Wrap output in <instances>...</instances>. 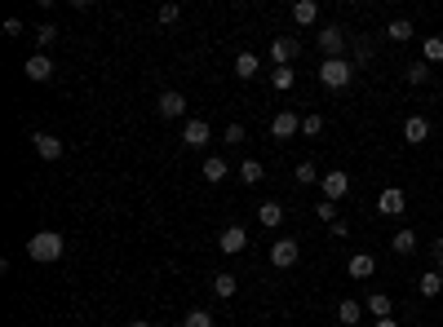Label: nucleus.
<instances>
[{
  "mask_svg": "<svg viewBox=\"0 0 443 327\" xmlns=\"http://www.w3.org/2000/svg\"><path fill=\"white\" fill-rule=\"evenodd\" d=\"M27 257L40 261V265L63 261V235H58V230H40V235H31L27 239Z\"/></svg>",
  "mask_w": 443,
  "mask_h": 327,
  "instance_id": "f257e3e1",
  "label": "nucleus"
},
{
  "mask_svg": "<svg viewBox=\"0 0 443 327\" xmlns=\"http://www.w3.org/2000/svg\"><path fill=\"white\" fill-rule=\"evenodd\" d=\"M319 80H324L328 89H346V84L355 80V67L346 62V58H324V67H319Z\"/></svg>",
  "mask_w": 443,
  "mask_h": 327,
  "instance_id": "f03ea898",
  "label": "nucleus"
},
{
  "mask_svg": "<svg viewBox=\"0 0 443 327\" xmlns=\"http://www.w3.org/2000/svg\"><path fill=\"white\" fill-rule=\"evenodd\" d=\"M319 190H324L328 203H341L346 195H351V177H346L341 168H337V173H324V177H319Z\"/></svg>",
  "mask_w": 443,
  "mask_h": 327,
  "instance_id": "7ed1b4c3",
  "label": "nucleus"
},
{
  "mask_svg": "<svg viewBox=\"0 0 443 327\" xmlns=\"http://www.w3.org/2000/svg\"><path fill=\"white\" fill-rule=\"evenodd\" d=\"M297 257H302V244H297V239H275V248H271V265H275V270L297 265Z\"/></svg>",
  "mask_w": 443,
  "mask_h": 327,
  "instance_id": "20e7f679",
  "label": "nucleus"
},
{
  "mask_svg": "<svg viewBox=\"0 0 443 327\" xmlns=\"http://www.w3.org/2000/svg\"><path fill=\"white\" fill-rule=\"evenodd\" d=\"M297 133H302V115L297 111H280L271 119V137L275 142H289V137H297Z\"/></svg>",
  "mask_w": 443,
  "mask_h": 327,
  "instance_id": "39448f33",
  "label": "nucleus"
},
{
  "mask_svg": "<svg viewBox=\"0 0 443 327\" xmlns=\"http://www.w3.org/2000/svg\"><path fill=\"white\" fill-rule=\"evenodd\" d=\"M315 40H319V49H324V58H346V40H351V35L341 27H324Z\"/></svg>",
  "mask_w": 443,
  "mask_h": 327,
  "instance_id": "423d86ee",
  "label": "nucleus"
},
{
  "mask_svg": "<svg viewBox=\"0 0 443 327\" xmlns=\"http://www.w3.org/2000/svg\"><path fill=\"white\" fill-rule=\"evenodd\" d=\"M182 146H191V151L209 146V119H186L182 124Z\"/></svg>",
  "mask_w": 443,
  "mask_h": 327,
  "instance_id": "0eeeda50",
  "label": "nucleus"
},
{
  "mask_svg": "<svg viewBox=\"0 0 443 327\" xmlns=\"http://www.w3.org/2000/svg\"><path fill=\"white\" fill-rule=\"evenodd\" d=\"M218 248L226 252V257H239V252L248 248V230H244V226H226L222 239H218Z\"/></svg>",
  "mask_w": 443,
  "mask_h": 327,
  "instance_id": "6e6552de",
  "label": "nucleus"
},
{
  "mask_svg": "<svg viewBox=\"0 0 443 327\" xmlns=\"http://www.w3.org/2000/svg\"><path fill=\"white\" fill-rule=\"evenodd\" d=\"M293 58H297V40H293V35H271V62L289 67Z\"/></svg>",
  "mask_w": 443,
  "mask_h": 327,
  "instance_id": "1a4fd4ad",
  "label": "nucleus"
},
{
  "mask_svg": "<svg viewBox=\"0 0 443 327\" xmlns=\"http://www.w3.org/2000/svg\"><path fill=\"white\" fill-rule=\"evenodd\" d=\"M403 137H408L412 146H421V142L430 137V119L426 115H408V119H403Z\"/></svg>",
  "mask_w": 443,
  "mask_h": 327,
  "instance_id": "9d476101",
  "label": "nucleus"
},
{
  "mask_svg": "<svg viewBox=\"0 0 443 327\" xmlns=\"http://www.w3.org/2000/svg\"><path fill=\"white\" fill-rule=\"evenodd\" d=\"M155 111H160L164 119H177V115H186V98H182V93H160V106H155Z\"/></svg>",
  "mask_w": 443,
  "mask_h": 327,
  "instance_id": "9b49d317",
  "label": "nucleus"
},
{
  "mask_svg": "<svg viewBox=\"0 0 443 327\" xmlns=\"http://www.w3.org/2000/svg\"><path fill=\"white\" fill-rule=\"evenodd\" d=\"M403 203H408V199H403V190H381V199H377V208H381V217H399L403 212Z\"/></svg>",
  "mask_w": 443,
  "mask_h": 327,
  "instance_id": "f8f14e48",
  "label": "nucleus"
},
{
  "mask_svg": "<svg viewBox=\"0 0 443 327\" xmlns=\"http://www.w3.org/2000/svg\"><path fill=\"white\" fill-rule=\"evenodd\" d=\"M35 151H40V160H63V142L54 137V133H35Z\"/></svg>",
  "mask_w": 443,
  "mask_h": 327,
  "instance_id": "ddd939ff",
  "label": "nucleus"
},
{
  "mask_svg": "<svg viewBox=\"0 0 443 327\" xmlns=\"http://www.w3.org/2000/svg\"><path fill=\"white\" fill-rule=\"evenodd\" d=\"M293 22H297V27H315V22H319V5H315V0H297V5H293Z\"/></svg>",
  "mask_w": 443,
  "mask_h": 327,
  "instance_id": "4468645a",
  "label": "nucleus"
},
{
  "mask_svg": "<svg viewBox=\"0 0 443 327\" xmlns=\"http://www.w3.org/2000/svg\"><path fill=\"white\" fill-rule=\"evenodd\" d=\"M346 270H351V278H373V270H377V261L368 257V252H355V257L346 261Z\"/></svg>",
  "mask_w": 443,
  "mask_h": 327,
  "instance_id": "2eb2a0df",
  "label": "nucleus"
},
{
  "mask_svg": "<svg viewBox=\"0 0 443 327\" xmlns=\"http://www.w3.org/2000/svg\"><path fill=\"white\" fill-rule=\"evenodd\" d=\"M22 71H27V80H49L54 76V62L45 53H35V58H27V67H22Z\"/></svg>",
  "mask_w": 443,
  "mask_h": 327,
  "instance_id": "dca6fc26",
  "label": "nucleus"
},
{
  "mask_svg": "<svg viewBox=\"0 0 443 327\" xmlns=\"http://www.w3.org/2000/svg\"><path fill=\"white\" fill-rule=\"evenodd\" d=\"M364 310L373 314V319H390V310H394V305H390V296H386V292H373V296L364 301Z\"/></svg>",
  "mask_w": 443,
  "mask_h": 327,
  "instance_id": "f3484780",
  "label": "nucleus"
},
{
  "mask_svg": "<svg viewBox=\"0 0 443 327\" xmlns=\"http://www.w3.org/2000/svg\"><path fill=\"white\" fill-rule=\"evenodd\" d=\"M213 292H218L222 301H231V296L239 292V278H235V274H226V270H222L218 278H213Z\"/></svg>",
  "mask_w": 443,
  "mask_h": 327,
  "instance_id": "a211bd4d",
  "label": "nucleus"
},
{
  "mask_svg": "<svg viewBox=\"0 0 443 327\" xmlns=\"http://www.w3.org/2000/svg\"><path fill=\"white\" fill-rule=\"evenodd\" d=\"M257 221L266 226V230H275V226L284 221V208H280V203H275V199H271V203H261V208H257Z\"/></svg>",
  "mask_w": 443,
  "mask_h": 327,
  "instance_id": "6ab92c4d",
  "label": "nucleus"
},
{
  "mask_svg": "<svg viewBox=\"0 0 443 327\" xmlns=\"http://www.w3.org/2000/svg\"><path fill=\"white\" fill-rule=\"evenodd\" d=\"M417 287H421V296H439L443 292V274L439 270H426L421 278H417Z\"/></svg>",
  "mask_w": 443,
  "mask_h": 327,
  "instance_id": "aec40b11",
  "label": "nucleus"
},
{
  "mask_svg": "<svg viewBox=\"0 0 443 327\" xmlns=\"http://www.w3.org/2000/svg\"><path fill=\"white\" fill-rule=\"evenodd\" d=\"M386 40H394V44H403V40H412V22L408 18H394L390 27H386Z\"/></svg>",
  "mask_w": 443,
  "mask_h": 327,
  "instance_id": "412c9836",
  "label": "nucleus"
},
{
  "mask_svg": "<svg viewBox=\"0 0 443 327\" xmlns=\"http://www.w3.org/2000/svg\"><path fill=\"white\" fill-rule=\"evenodd\" d=\"M235 76H239V80H253V76H257V53H248V49L239 53V58H235Z\"/></svg>",
  "mask_w": 443,
  "mask_h": 327,
  "instance_id": "4be33fe9",
  "label": "nucleus"
},
{
  "mask_svg": "<svg viewBox=\"0 0 443 327\" xmlns=\"http://www.w3.org/2000/svg\"><path fill=\"white\" fill-rule=\"evenodd\" d=\"M337 319H341L346 327H355L359 319H364V305H359V301H341V305H337Z\"/></svg>",
  "mask_w": 443,
  "mask_h": 327,
  "instance_id": "5701e85b",
  "label": "nucleus"
},
{
  "mask_svg": "<svg viewBox=\"0 0 443 327\" xmlns=\"http://www.w3.org/2000/svg\"><path fill=\"white\" fill-rule=\"evenodd\" d=\"M204 181H226V160L222 155H209L204 160Z\"/></svg>",
  "mask_w": 443,
  "mask_h": 327,
  "instance_id": "b1692460",
  "label": "nucleus"
},
{
  "mask_svg": "<svg viewBox=\"0 0 443 327\" xmlns=\"http://www.w3.org/2000/svg\"><path fill=\"white\" fill-rule=\"evenodd\" d=\"M390 248H394V252H399V257H408V252L417 248V235H412V230H399V235H394V239H390Z\"/></svg>",
  "mask_w": 443,
  "mask_h": 327,
  "instance_id": "393cba45",
  "label": "nucleus"
},
{
  "mask_svg": "<svg viewBox=\"0 0 443 327\" xmlns=\"http://www.w3.org/2000/svg\"><path fill=\"white\" fill-rule=\"evenodd\" d=\"M421 53H426V62H443V35H426Z\"/></svg>",
  "mask_w": 443,
  "mask_h": 327,
  "instance_id": "a878e982",
  "label": "nucleus"
},
{
  "mask_svg": "<svg viewBox=\"0 0 443 327\" xmlns=\"http://www.w3.org/2000/svg\"><path fill=\"white\" fill-rule=\"evenodd\" d=\"M239 181H244V186H257V181H261V164L244 160V164H239Z\"/></svg>",
  "mask_w": 443,
  "mask_h": 327,
  "instance_id": "bb28decb",
  "label": "nucleus"
},
{
  "mask_svg": "<svg viewBox=\"0 0 443 327\" xmlns=\"http://www.w3.org/2000/svg\"><path fill=\"white\" fill-rule=\"evenodd\" d=\"M403 80H408V84H426L430 80V62H412L408 71H403Z\"/></svg>",
  "mask_w": 443,
  "mask_h": 327,
  "instance_id": "cd10ccee",
  "label": "nucleus"
},
{
  "mask_svg": "<svg viewBox=\"0 0 443 327\" xmlns=\"http://www.w3.org/2000/svg\"><path fill=\"white\" fill-rule=\"evenodd\" d=\"M302 133L306 137H319V133H324V115H315V111L302 115Z\"/></svg>",
  "mask_w": 443,
  "mask_h": 327,
  "instance_id": "c85d7f7f",
  "label": "nucleus"
},
{
  "mask_svg": "<svg viewBox=\"0 0 443 327\" xmlns=\"http://www.w3.org/2000/svg\"><path fill=\"white\" fill-rule=\"evenodd\" d=\"M182 327H213V314H204V310H191L186 319H182Z\"/></svg>",
  "mask_w": 443,
  "mask_h": 327,
  "instance_id": "c756f323",
  "label": "nucleus"
},
{
  "mask_svg": "<svg viewBox=\"0 0 443 327\" xmlns=\"http://www.w3.org/2000/svg\"><path fill=\"white\" fill-rule=\"evenodd\" d=\"M58 40V27L54 22H40V27H35V44H54Z\"/></svg>",
  "mask_w": 443,
  "mask_h": 327,
  "instance_id": "7c9ffc66",
  "label": "nucleus"
},
{
  "mask_svg": "<svg viewBox=\"0 0 443 327\" xmlns=\"http://www.w3.org/2000/svg\"><path fill=\"white\" fill-rule=\"evenodd\" d=\"M293 80H297V76H293L289 67H275V89H280V93H284V89H293Z\"/></svg>",
  "mask_w": 443,
  "mask_h": 327,
  "instance_id": "2f4dec72",
  "label": "nucleus"
},
{
  "mask_svg": "<svg viewBox=\"0 0 443 327\" xmlns=\"http://www.w3.org/2000/svg\"><path fill=\"white\" fill-rule=\"evenodd\" d=\"M297 181H302V186H315V181H319L315 164H297Z\"/></svg>",
  "mask_w": 443,
  "mask_h": 327,
  "instance_id": "473e14b6",
  "label": "nucleus"
},
{
  "mask_svg": "<svg viewBox=\"0 0 443 327\" xmlns=\"http://www.w3.org/2000/svg\"><path fill=\"white\" fill-rule=\"evenodd\" d=\"M155 18H160L164 27H173V22L182 18V9H177V5H160V14H155Z\"/></svg>",
  "mask_w": 443,
  "mask_h": 327,
  "instance_id": "72a5a7b5",
  "label": "nucleus"
},
{
  "mask_svg": "<svg viewBox=\"0 0 443 327\" xmlns=\"http://www.w3.org/2000/svg\"><path fill=\"white\" fill-rule=\"evenodd\" d=\"M315 212H319V217H324V221H328V226H332V221H337V203H328V199H324V203H319V208H315Z\"/></svg>",
  "mask_w": 443,
  "mask_h": 327,
  "instance_id": "f704fd0d",
  "label": "nucleus"
},
{
  "mask_svg": "<svg viewBox=\"0 0 443 327\" xmlns=\"http://www.w3.org/2000/svg\"><path fill=\"white\" fill-rule=\"evenodd\" d=\"M430 257H435V270L443 274V239H435V244H430Z\"/></svg>",
  "mask_w": 443,
  "mask_h": 327,
  "instance_id": "c9c22d12",
  "label": "nucleus"
},
{
  "mask_svg": "<svg viewBox=\"0 0 443 327\" xmlns=\"http://www.w3.org/2000/svg\"><path fill=\"white\" fill-rule=\"evenodd\" d=\"M226 142L239 146V142H244V124H231V128H226Z\"/></svg>",
  "mask_w": 443,
  "mask_h": 327,
  "instance_id": "e433bc0d",
  "label": "nucleus"
},
{
  "mask_svg": "<svg viewBox=\"0 0 443 327\" xmlns=\"http://www.w3.org/2000/svg\"><path fill=\"white\" fill-rule=\"evenodd\" d=\"M328 230H332V235H337V239H346V235H351V226H346V221H341V217H337V221H332Z\"/></svg>",
  "mask_w": 443,
  "mask_h": 327,
  "instance_id": "4c0bfd02",
  "label": "nucleus"
},
{
  "mask_svg": "<svg viewBox=\"0 0 443 327\" xmlns=\"http://www.w3.org/2000/svg\"><path fill=\"white\" fill-rule=\"evenodd\" d=\"M373 327H399V323H394V319H377Z\"/></svg>",
  "mask_w": 443,
  "mask_h": 327,
  "instance_id": "58836bf2",
  "label": "nucleus"
},
{
  "mask_svg": "<svg viewBox=\"0 0 443 327\" xmlns=\"http://www.w3.org/2000/svg\"><path fill=\"white\" fill-rule=\"evenodd\" d=\"M129 327H151V323H147V319H134V323H129Z\"/></svg>",
  "mask_w": 443,
  "mask_h": 327,
  "instance_id": "ea45409f",
  "label": "nucleus"
}]
</instances>
